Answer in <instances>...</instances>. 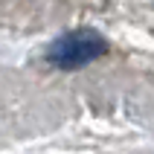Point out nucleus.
<instances>
[{
    "label": "nucleus",
    "mask_w": 154,
    "mask_h": 154,
    "mask_svg": "<svg viewBox=\"0 0 154 154\" xmlns=\"http://www.w3.org/2000/svg\"><path fill=\"white\" fill-rule=\"evenodd\" d=\"M105 52H108V41L96 29L82 26V29H73V32H64L61 38H55L47 50V61L58 70H79L90 61L102 58Z\"/></svg>",
    "instance_id": "1"
}]
</instances>
